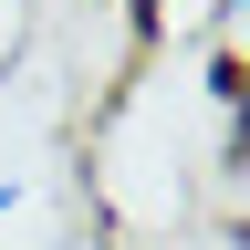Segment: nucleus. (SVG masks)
I'll return each instance as SVG.
<instances>
[{"label": "nucleus", "mask_w": 250, "mask_h": 250, "mask_svg": "<svg viewBox=\"0 0 250 250\" xmlns=\"http://www.w3.org/2000/svg\"><path fill=\"white\" fill-rule=\"evenodd\" d=\"M208 21H219V42H229V31H250V0H208Z\"/></svg>", "instance_id": "2"}, {"label": "nucleus", "mask_w": 250, "mask_h": 250, "mask_svg": "<svg viewBox=\"0 0 250 250\" xmlns=\"http://www.w3.org/2000/svg\"><path fill=\"white\" fill-rule=\"evenodd\" d=\"M240 62H250V52H240Z\"/></svg>", "instance_id": "4"}, {"label": "nucleus", "mask_w": 250, "mask_h": 250, "mask_svg": "<svg viewBox=\"0 0 250 250\" xmlns=\"http://www.w3.org/2000/svg\"><path fill=\"white\" fill-rule=\"evenodd\" d=\"M11 198H21V188H11V177H0V208H11Z\"/></svg>", "instance_id": "3"}, {"label": "nucleus", "mask_w": 250, "mask_h": 250, "mask_svg": "<svg viewBox=\"0 0 250 250\" xmlns=\"http://www.w3.org/2000/svg\"><path fill=\"white\" fill-rule=\"evenodd\" d=\"M125 21H136V42H156L167 31V0H125Z\"/></svg>", "instance_id": "1"}]
</instances>
